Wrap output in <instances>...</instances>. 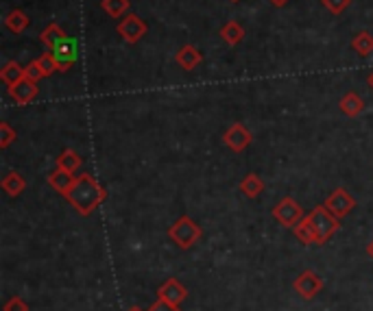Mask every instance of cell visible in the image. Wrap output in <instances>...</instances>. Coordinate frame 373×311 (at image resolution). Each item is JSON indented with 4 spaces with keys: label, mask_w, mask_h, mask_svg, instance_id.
Masks as SVG:
<instances>
[{
    "label": "cell",
    "mask_w": 373,
    "mask_h": 311,
    "mask_svg": "<svg viewBox=\"0 0 373 311\" xmlns=\"http://www.w3.org/2000/svg\"><path fill=\"white\" fill-rule=\"evenodd\" d=\"M338 107H341V111L347 116V118H358L362 111H364V100L356 94V92H347L341 102H338Z\"/></svg>",
    "instance_id": "5bb4252c"
},
{
    "label": "cell",
    "mask_w": 373,
    "mask_h": 311,
    "mask_svg": "<svg viewBox=\"0 0 373 311\" xmlns=\"http://www.w3.org/2000/svg\"><path fill=\"white\" fill-rule=\"evenodd\" d=\"M24 77H26L28 81H33V83H40V79H44V75H42V70H40L38 61H31V63L24 67Z\"/></svg>",
    "instance_id": "83f0119b"
},
{
    "label": "cell",
    "mask_w": 373,
    "mask_h": 311,
    "mask_svg": "<svg viewBox=\"0 0 373 311\" xmlns=\"http://www.w3.org/2000/svg\"><path fill=\"white\" fill-rule=\"evenodd\" d=\"M38 92H40L38 83L28 81L26 77L18 83L9 85V96L14 102H18V105H28V102H33L38 98Z\"/></svg>",
    "instance_id": "30bf717a"
},
{
    "label": "cell",
    "mask_w": 373,
    "mask_h": 311,
    "mask_svg": "<svg viewBox=\"0 0 373 311\" xmlns=\"http://www.w3.org/2000/svg\"><path fill=\"white\" fill-rule=\"evenodd\" d=\"M63 198L75 207L77 214L90 216L100 202H105L107 192L105 187L98 185V181L92 175H79L73 187L63 194Z\"/></svg>",
    "instance_id": "6da1fadb"
},
{
    "label": "cell",
    "mask_w": 373,
    "mask_h": 311,
    "mask_svg": "<svg viewBox=\"0 0 373 311\" xmlns=\"http://www.w3.org/2000/svg\"><path fill=\"white\" fill-rule=\"evenodd\" d=\"M367 255H369V257L373 259V239H371V244L367 246Z\"/></svg>",
    "instance_id": "1f68e13d"
},
{
    "label": "cell",
    "mask_w": 373,
    "mask_h": 311,
    "mask_svg": "<svg viewBox=\"0 0 373 311\" xmlns=\"http://www.w3.org/2000/svg\"><path fill=\"white\" fill-rule=\"evenodd\" d=\"M118 31V36L127 42V44H138L147 33H149V24L140 18V16H135V13H127L122 18V22L116 26Z\"/></svg>",
    "instance_id": "8992f818"
},
{
    "label": "cell",
    "mask_w": 373,
    "mask_h": 311,
    "mask_svg": "<svg viewBox=\"0 0 373 311\" xmlns=\"http://www.w3.org/2000/svg\"><path fill=\"white\" fill-rule=\"evenodd\" d=\"M28 24H31V18H28L22 9H14V11H9L7 18H5V26H7L11 33H16V36L24 33V31L28 28Z\"/></svg>",
    "instance_id": "e0dca14e"
},
{
    "label": "cell",
    "mask_w": 373,
    "mask_h": 311,
    "mask_svg": "<svg viewBox=\"0 0 373 311\" xmlns=\"http://www.w3.org/2000/svg\"><path fill=\"white\" fill-rule=\"evenodd\" d=\"M68 36H65V33H63V28L59 26V24H48L44 31H42V36H40V42L48 48V50H55L63 40H65Z\"/></svg>",
    "instance_id": "9a60e30c"
},
{
    "label": "cell",
    "mask_w": 373,
    "mask_h": 311,
    "mask_svg": "<svg viewBox=\"0 0 373 311\" xmlns=\"http://www.w3.org/2000/svg\"><path fill=\"white\" fill-rule=\"evenodd\" d=\"M293 233H295V237L301 241V244H306V246H310V244H317V237H315V231H312V224H310V220H308V216L303 218L295 229H293Z\"/></svg>",
    "instance_id": "cb8c5ba5"
},
{
    "label": "cell",
    "mask_w": 373,
    "mask_h": 311,
    "mask_svg": "<svg viewBox=\"0 0 373 311\" xmlns=\"http://www.w3.org/2000/svg\"><path fill=\"white\" fill-rule=\"evenodd\" d=\"M201 235H203V229L190 216H182L179 220H175L171 227H168V239H171L175 246H179L182 251L192 249L201 239Z\"/></svg>",
    "instance_id": "7a4b0ae2"
},
{
    "label": "cell",
    "mask_w": 373,
    "mask_h": 311,
    "mask_svg": "<svg viewBox=\"0 0 373 311\" xmlns=\"http://www.w3.org/2000/svg\"><path fill=\"white\" fill-rule=\"evenodd\" d=\"M48 185L55 190V192H59L61 196L73 187V183L77 181V177L73 175V172H68V170H63V168H55L51 175H48Z\"/></svg>",
    "instance_id": "4fadbf2b"
},
{
    "label": "cell",
    "mask_w": 373,
    "mask_h": 311,
    "mask_svg": "<svg viewBox=\"0 0 373 311\" xmlns=\"http://www.w3.org/2000/svg\"><path fill=\"white\" fill-rule=\"evenodd\" d=\"M81 163H83L81 155H79L77 151H70V148H65V151L57 157V168H63V170H68V172H73V175L81 168Z\"/></svg>",
    "instance_id": "ffe728a7"
},
{
    "label": "cell",
    "mask_w": 373,
    "mask_h": 311,
    "mask_svg": "<svg viewBox=\"0 0 373 311\" xmlns=\"http://www.w3.org/2000/svg\"><path fill=\"white\" fill-rule=\"evenodd\" d=\"M147 311H179V305H173V302H168V300L157 298Z\"/></svg>",
    "instance_id": "f546056e"
},
{
    "label": "cell",
    "mask_w": 373,
    "mask_h": 311,
    "mask_svg": "<svg viewBox=\"0 0 373 311\" xmlns=\"http://www.w3.org/2000/svg\"><path fill=\"white\" fill-rule=\"evenodd\" d=\"M18 137V133L14 131V126L9 122H0V148H9L14 144V140Z\"/></svg>",
    "instance_id": "484cf974"
},
{
    "label": "cell",
    "mask_w": 373,
    "mask_h": 311,
    "mask_svg": "<svg viewBox=\"0 0 373 311\" xmlns=\"http://www.w3.org/2000/svg\"><path fill=\"white\" fill-rule=\"evenodd\" d=\"M36 61H38V65H40V70H42L44 77H53V72H59V70H57V61H55L53 53H44V55L38 57Z\"/></svg>",
    "instance_id": "d4e9b609"
},
{
    "label": "cell",
    "mask_w": 373,
    "mask_h": 311,
    "mask_svg": "<svg viewBox=\"0 0 373 311\" xmlns=\"http://www.w3.org/2000/svg\"><path fill=\"white\" fill-rule=\"evenodd\" d=\"M268 3L273 5V7H284V5L288 3V0H268Z\"/></svg>",
    "instance_id": "4dcf8cb0"
},
{
    "label": "cell",
    "mask_w": 373,
    "mask_h": 311,
    "mask_svg": "<svg viewBox=\"0 0 373 311\" xmlns=\"http://www.w3.org/2000/svg\"><path fill=\"white\" fill-rule=\"evenodd\" d=\"M223 142H225V146H227L229 151H233V153H245V151L251 146V142H253V135H251V131H249L245 124L233 122V124L225 131Z\"/></svg>",
    "instance_id": "ba28073f"
},
{
    "label": "cell",
    "mask_w": 373,
    "mask_h": 311,
    "mask_svg": "<svg viewBox=\"0 0 373 311\" xmlns=\"http://www.w3.org/2000/svg\"><path fill=\"white\" fill-rule=\"evenodd\" d=\"M367 83H369V87H371V89H373V72H371V75H369V77H367Z\"/></svg>",
    "instance_id": "d6a6232c"
},
{
    "label": "cell",
    "mask_w": 373,
    "mask_h": 311,
    "mask_svg": "<svg viewBox=\"0 0 373 311\" xmlns=\"http://www.w3.org/2000/svg\"><path fill=\"white\" fill-rule=\"evenodd\" d=\"M221 38H223V42L227 46H238L243 42V38H245V28L238 22H236V20H231V22H227L221 28Z\"/></svg>",
    "instance_id": "2e32d148"
},
{
    "label": "cell",
    "mask_w": 373,
    "mask_h": 311,
    "mask_svg": "<svg viewBox=\"0 0 373 311\" xmlns=\"http://www.w3.org/2000/svg\"><path fill=\"white\" fill-rule=\"evenodd\" d=\"M241 192H243L247 198H258V196L264 192V181H262L258 175H247V177L241 181Z\"/></svg>",
    "instance_id": "603a6c76"
},
{
    "label": "cell",
    "mask_w": 373,
    "mask_h": 311,
    "mask_svg": "<svg viewBox=\"0 0 373 311\" xmlns=\"http://www.w3.org/2000/svg\"><path fill=\"white\" fill-rule=\"evenodd\" d=\"M352 48L360 55V57H369L373 53V36L369 31H360L352 40Z\"/></svg>",
    "instance_id": "7402d4cb"
},
{
    "label": "cell",
    "mask_w": 373,
    "mask_h": 311,
    "mask_svg": "<svg viewBox=\"0 0 373 311\" xmlns=\"http://www.w3.org/2000/svg\"><path fill=\"white\" fill-rule=\"evenodd\" d=\"M321 3L332 16H341L352 5V0H321Z\"/></svg>",
    "instance_id": "4316f807"
},
{
    "label": "cell",
    "mask_w": 373,
    "mask_h": 311,
    "mask_svg": "<svg viewBox=\"0 0 373 311\" xmlns=\"http://www.w3.org/2000/svg\"><path fill=\"white\" fill-rule=\"evenodd\" d=\"M175 61L184 67V70H194V67H199L203 63V53L192 46V44H186L177 50L175 55Z\"/></svg>",
    "instance_id": "7c38bea8"
},
{
    "label": "cell",
    "mask_w": 373,
    "mask_h": 311,
    "mask_svg": "<svg viewBox=\"0 0 373 311\" xmlns=\"http://www.w3.org/2000/svg\"><path fill=\"white\" fill-rule=\"evenodd\" d=\"M325 209L330 212V214H334L338 220L341 218H345V216H350L354 209H356V198L345 190V187H338V190H334L327 198H325Z\"/></svg>",
    "instance_id": "5b68a950"
},
{
    "label": "cell",
    "mask_w": 373,
    "mask_h": 311,
    "mask_svg": "<svg viewBox=\"0 0 373 311\" xmlns=\"http://www.w3.org/2000/svg\"><path fill=\"white\" fill-rule=\"evenodd\" d=\"M129 311H145V309H140V307H131Z\"/></svg>",
    "instance_id": "836d02e7"
},
{
    "label": "cell",
    "mask_w": 373,
    "mask_h": 311,
    "mask_svg": "<svg viewBox=\"0 0 373 311\" xmlns=\"http://www.w3.org/2000/svg\"><path fill=\"white\" fill-rule=\"evenodd\" d=\"M0 79H3V83L9 87V85H14V83L24 79V67L18 61H7L3 65V70H0Z\"/></svg>",
    "instance_id": "ac0fdd59"
},
{
    "label": "cell",
    "mask_w": 373,
    "mask_h": 311,
    "mask_svg": "<svg viewBox=\"0 0 373 311\" xmlns=\"http://www.w3.org/2000/svg\"><path fill=\"white\" fill-rule=\"evenodd\" d=\"M231 3H238V0H231Z\"/></svg>",
    "instance_id": "e575fe53"
},
{
    "label": "cell",
    "mask_w": 373,
    "mask_h": 311,
    "mask_svg": "<svg viewBox=\"0 0 373 311\" xmlns=\"http://www.w3.org/2000/svg\"><path fill=\"white\" fill-rule=\"evenodd\" d=\"M55 61H57V70L59 72H70L75 63H77V42L65 38L55 50H51Z\"/></svg>",
    "instance_id": "9c48e42d"
},
{
    "label": "cell",
    "mask_w": 373,
    "mask_h": 311,
    "mask_svg": "<svg viewBox=\"0 0 373 311\" xmlns=\"http://www.w3.org/2000/svg\"><path fill=\"white\" fill-rule=\"evenodd\" d=\"M308 220L312 224L315 237H317V246H323L336 235V231L341 229V220H338L334 214H330L325 209V204H319L308 214Z\"/></svg>",
    "instance_id": "3957f363"
},
{
    "label": "cell",
    "mask_w": 373,
    "mask_h": 311,
    "mask_svg": "<svg viewBox=\"0 0 373 311\" xmlns=\"http://www.w3.org/2000/svg\"><path fill=\"white\" fill-rule=\"evenodd\" d=\"M3 190L9 194V196H20L24 190H26V181H24V177L20 175V172H9V175L3 179Z\"/></svg>",
    "instance_id": "44dd1931"
},
{
    "label": "cell",
    "mask_w": 373,
    "mask_h": 311,
    "mask_svg": "<svg viewBox=\"0 0 373 311\" xmlns=\"http://www.w3.org/2000/svg\"><path fill=\"white\" fill-rule=\"evenodd\" d=\"M100 9L110 18H122L131 9V0H100Z\"/></svg>",
    "instance_id": "d6986e66"
},
{
    "label": "cell",
    "mask_w": 373,
    "mask_h": 311,
    "mask_svg": "<svg viewBox=\"0 0 373 311\" xmlns=\"http://www.w3.org/2000/svg\"><path fill=\"white\" fill-rule=\"evenodd\" d=\"M157 298L168 300L173 305H182L188 298V290L182 281L177 279H166L159 288H157Z\"/></svg>",
    "instance_id": "8fae6325"
},
{
    "label": "cell",
    "mask_w": 373,
    "mask_h": 311,
    "mask_svg": "<svg viewBox=\"0 0 373 311\" xmlns=\"http://www.w3.org/2000/svg\"><path fill=\"white\" fill-rule=\"evenodd\" d=\"M3 311H28V305L20 298V296H14L5 302Z\"/></svg>",
    "instance_id": "f1b7e54d"
},
{
    "label": "cell",
    "mask_w": 373,
    "mask_h": 311,
    "mask_svg": "<svg viewBox=\"0 0 373 311\" xmlns=\"http://www.w3.org/2000/svg\"><path fill=\"white\" fill-rule=\"evenodd\" d=\"M325 288V283H323V279L321 276L315 272V270H303L297 279H295V283H293V290L303 298V300H312L315 296H319L321 294V290Z\"/></svg>",
    "instance_id": "52a82bcc"
},
{
    "label": "cell",
    "mask_w": 373,
    "mask_h": 311,
    "mask_svg": "<svg viewBox=\"0 0 373 311\" xmlns=\"http://www.w3.org/2000/svg\"><path fill=\"white\" fill-rule=\"evenodd\" d=\"M273 218H275L282 227L295 229L306 216H303L301 204H299L293 196H286V198H282V200L273 207Z\"/></svg>",
    "instance_id": "277c9868"
}]
</instances>
